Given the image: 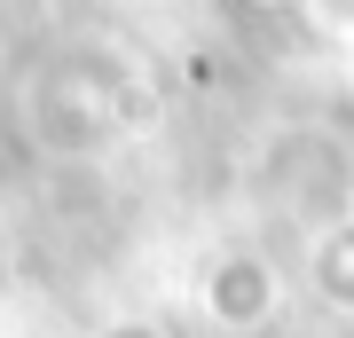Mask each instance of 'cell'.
<instances>
[{"mask_svg": "<svg viewBox=\"0 0 354 338\" xmlns=\"http://www.w3.org/2000/svg\"><path fill=\"white\" fill-rule=\"evenodd\" d=\"M244 8H268V16H276V8H299V0H244Z\"/></svg>", "mask_w": 354, "mask_h": 338, "instance_id": "5", "label": "cell"}, {"mask_svg": "<svg viewBox=\"0 0 354 338\" xmlns=\"http://www.w3.org/2000/svg\"><path fill=\"white\" fill-rule=\"evenodd\" d=\"M315 283H323V299L354 314V220L339 228H323V244H315Z\"/></svg>", "mask_w": 354, "mask_h": 338, "instance_id": "2", "label": "cell"}, {"mask_svg": "<svg viewBox=\"0 0 354 338\" xmlns=\"http://www.w3.org/2000/svg\"><path fill=\"white\" fill-rule=\"evenodd\" d=\"M299 16H307V32H315V39L354 48V0H299Z\"/></svg>", "mask_w": 354, "mask_h": 338, "instance_id": "3", "label": "cell"}, {"mask_svg": "<svg viewBox=\"0 0 354 338\" xmlns=\"http://www.w3.org/2000/svg\"><path fill=\"white\" fill-rule=\"evenodd\" d=\"M95 338H174V330H165V323H150V314H111Z\"/></svg>", "mask_w": 354, "mask_h": 338, "instance_id": "4", "label": "cell"}, {"mask_svg": "<svg viewBox=\"0 0 354 338\" xmlns=\"http://www.w3.org/2000/svg\"><path fill=\"white\" fill-rule=\"evenodd\" d=\"M197 299H205V314H213V330H236L244 338V330L276 323L283 276H276V260H260V252H221V260L205 267Z\"/></svg>", "mask_w": 354, "mask_h": 338, "instance_id": "1", "label": "cell"}]
</instances>
